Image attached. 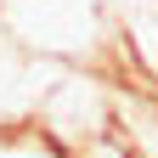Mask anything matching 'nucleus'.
<instances>
[{
    "instance_id": "obj_1",
    "label": "nucleus",
    "mask_w": 158,
    "mask_h": 158,
    "mask_svg": "<svg viewBox=\"0 0 158 158\" xmlns=\"http://www.w3.org/2000/svg\"><path fill=\"white\" fill-rule=\"evenodd\" d=\"M45 85H51V68L23 56L11 34H0V124H28Z\"/></svg>"
},
{
    "instance_id": "obj_2",
    "label": "nucleus",
    "mask_w": 158,
    "mask_h": 158,
    "mask_svg": "<svg viewBox=\"0 0 158 158\" xmlns=\"http://www.w3.org/2000/svg\"><path fill=\"white\" fill-rule=\"evenodd\" d=\"M0 158H73L40 124H0Z\"/></svg>"
},
{
    "instance_id": "obj_3",
    "label": "nucleus",
    "mask_w": 158,
    "mask_h": 158,
    "mask_svg": "<svg viewBox=\"0 0 158 158\" xmlns=\"http://www.w3.org/2000/svg\"><path fill=\"white\" fill-rule=\"evenodd\" d=\"M6 6H11V0H0V11H6Z\"/></svg>"
}]
</instances>
